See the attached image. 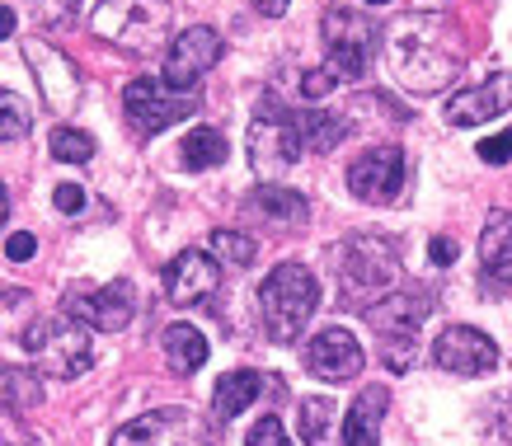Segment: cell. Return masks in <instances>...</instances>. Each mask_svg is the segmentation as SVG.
<instances>
[{"label":"cell","mask_w":512,"mask_h":446,"mask_svg":"<svg viewBox=\"0 0 512 446\" xmlns=\"http://www.w3.org/2000/svg\"><path fill=\"white\" fill-rule=\"evenodd\" d=\"M381 52H386V71L395 85H404V90H414V94H437L456 80L461 57H466V43H461L456 19L404 15L395 24H386Z\"/></svg>","instance_id":"6da1fadb"},{"label":"cell","mask_w":512,"mask_h":446,"mask_svg":"<svg viewBox=\"0 0 512 446\" xmlns=\"http://www.w3.org/2000/svg\"><path fill=\"white\" fill-rule=\"evenodd\" d=\"M339 282H343V301L367 315V310H376L381 301L395 296L400 254H395L386 235H348L339 245Z\"/></svg>","instance_id":"7a4b0ae2"},{"label":"cell","mask_w":512,"mask_h":446,"mask_svg":"<svg viewBox=\"0 0 512 446\" xmlns=\"http://www.w3.org/2000/svg\"><path fill=\"white\" fill-rule=\"evenodd\" d=\"M90 29L132 57H151L170 43V0H94Z\"/></svg>","instance_id":"3957f363"},{"label":"cell","mask_w":512,"mask_h":446,"mask_svg":"<svg viewBox=\"0 0 512 446\" xmlns=\"http://www.w3.org/2000/svg\"><path fill=\"white\" fill-rule=\"evenodd\" d=\"M315 306H320V282L306 263H278L259 287V310L278 343H296V334L311 324Z\"/></svg>","instance_id":"277c9868"},{"label":"cell","mask_w":512,"mask_h":446,"mask_svg":"<svg viewBox=\"0 0 512 446\" xmlns=\"http://www.w3.org/2000/svg\"><path fill=\"white\" fill-rule=\"evenodd\" d=\"M24 353L38 362V371L57 376V381H76L94 367V339L90 324H80L76 315H52V320H38L24 334Z\"/></svg>","instance_id":"5b68a950"},{"label":"cell","mask_w":512,"mask_h":446,"mask_svg":"<svg viewBox=\"0 0 512 446\" xmlns=\"http://www.w3.org/2000/svg\"><path fill=\"white\" fill-rule=\"evenodd\" d=\"M301 151H306V141H301V127H296V108L264 99L249 118V165H254V174L264 184H273L278 174H287L301 160Z\"/></svg>","instance_id":"8992f818"},{"label":"cell","mask_w":512,"mask_h":446,"mask_svg":"<svg viewBox=\"0 0 512 446\" xmlns=\"http://www.w3.org/2000/svg\"><path fill=\"white\" fill-rule=\"evenodd\" d=\"M433 306H437V296L428 292V287H404V292H395L376 310H367V320H372L376 334H381V357H386L390 371H409L414 348H419V329Z\"/></svg>","instance_id":"52a82bcc"},{"label":"cell","mask_w":512,"mask_h":446,"mask_svg":"<svg viewBox=\"0 0 512 446\" xmlns=\"http://www.w3.org/2000/svg\"><path fill=\"white\" fill-rule=\"evenodd\" d=\"M320 38H325V62H329V76L334 80H357L376 57V43H381V33H376L372 19H362L357 10H325L320 19Z\"/></svg>","instance_id":"ba28073f"},{"label":"cell","mask_w":512,"mask_h":446,"mask_svg":"<svg viewBox=\"0 0 512 446\" xmlns=\"http://www.w3.org/2000/svg\"><path fill=\"white\" fill-rule=\"evenodd\" d=\"M109 446H212V423L188 404H165L123 423Z\"/></svg>","instance_id":"9c48e42d"},{"label":"cell","mask_w":512,"mask_h":446,"mask_svg":"<svg viewBox=\"0 0 512 446\" xmlns=\"http://www.w3.org/2000/svg\"><path fill=\"white\" fill-rule=\"evenodd\" d=\"M404 188V151L395 141H381V146H367L348 165V193L357 202H372V207H386V202L400 198Z\"/></svg>","instance_id":"30bf717a"},{"label":"cell","mask_w":512,"mask_h":446,"mask_svg":"<svg viewBox=\"0 0 512 446\" xmlns=\"http://www.w3.org/2000/svg\"><path fill=\"white\" fill-rule=\"evenodd\" d=\"M217 57H221V33L207 29V24H198V29H184L170 43L160 76H165V85H170V90H184L188 94V90H198V80L217 66Z\"/></svg>","instance_id":"8fae6325"},{"label":"cell","mask_w":512,"mask_h":446,"mask_svg":"<svg viewBox=\"0 0 512 446\" xmlns=\"http://www.w3.org/2000/svg\"><path fill=\"white\" fill-rule=\"evenodd\" d=\"M123 104H127V123H132V132H137L141 141L165 132L170 123H184L188 113L198 108L193 99H174V94H165L160 80H132V85L123 90Z\"/></svg>","instance_id":"7c38bea8"},{"label":"cell","mask_w":512,"mask_h":446,"mask_svg":"<svg viewBox=\"0 0 512 446\" xmlns=\"http://www.w3.org/2000/svg\"><path fill=\"white\" fill-rule=\"evenodd\" d=\"M433 362L442 371H456V376H489L498 367V343L484 329L451 324L433 339Z\"/></svg>","instance_id":"4fadbf2b"},{"label":"cell","mask_w":512,"mask_h":446,"mask_svg":"<svg viewBox=\"0 0 512 446\" xmlns=\"http://www.w3.org/2000/svg\"><path fill=\"white\" fill-rule=\"evenodd\" d=\"M66 315H76L80 324H90V329H127L132 315H137V292L127 287V282H113V287H80V292L66 296Z\"/></svg>","instance_id":"5bb4252c"},{"label":"cell","mask_w":512,"mask_h":446,"mask_svg":"<svg viewBox=\"0 0 512 446\" xmlns=\"http://www.w3.org/2000/svg\"><path fill=\"white\" fill-rule=\"evenodd\" d=\"M301 362H306V371H311V376L339 385V381H353L367 357H362V343H357L348 329L329 324V329H320V334L301 348Z\"/></svg>","instance_id":"9a60e30c"},{"label":"cell","mask_w":512,"mask_h":446,"mask_svg":"<svg viewBox=\"0 0 512 446\" xmlns=\"http://www.w3.org/2000/svg\"><path fill=\"white\" fill-rule=\"evenodd\" d=\"M217 282H221V268L207 249H184L165 268V296H170L174 306H198L202 296L217 292Z\"/></svg>","instance_id":"2e32d148"},{"label":"cell","mask_w":512,"mask_h":446,"mask_svg":"<svg viewBox=\"0 0 512 446\" xmlns=\"http://www.w3.org/2000/svg\"><path fill=\"white\" fill-rule=\"evenodd\" d=\"M508 108H512V71H503V76H489L484 85H475V90L456 94L447 104V123L480 127V123H489V118H498V113H508Z\"/></svg>","instance_id":"e0dca14e"},{"label":"cell","mask_w":512,"mask_h":446,"mask_svg":"<svg viewBox=\"0 0 512 446\" xmlns=\"http://www.w3.org/2000/svg\"><path fill=\"white\" fill-rule=\"evenodd\" d=\"M24 52H29L33 62V76H38V85H43L47 104L52 108H71L80 99V76L71 71V62H66L57 47L47 43H24Z\"/></svg>","instance_id":"ac0fdd59"},{"label":"cell","mask_w":512,"mask_h":446,"mask_svg":"<svg viewBox=\"0 0 512 446\" xmlns=\"http://www.w3.org/2000/svg\"><path fill=\"white\" fill-rule=\"evenodd\" d=\"M386 385H367L362 395L353 400L348 418H343V442L348 446H376L381 442V418H386Z\"/></svg>","instance_id":"d6986e66"},{"label":"cell","mask_w":512,"mask_h":446,"mask_svg":"<svg viewBox=\"0 0 512 446\" xmlns=\"http://www.w3.org/2000/svg\"><path fill=\"white\" fill-rule=\"evenodd\" d=\"M480 263L489 282H498V287L512 282V216L508 212H489V221H484Z\"/></svg>","instance_id":"ffe728a7"},{"label":"cell","mask_w":512,"mask_h":446,"mask_svg":"<svg viewBox=\"0 0 512 446\" xmlns=\"http://www.w3.org/2000/svg\"><path fill=\"white\" fill-rule=\"evenodd\" d=\"M259 390H264V376L259 371H226L217 385H212V418L217 423H231V418H240L249 409V404L259 400Z\"/></svg>","instance_id":"44dd1931"},{"label":"cell","mask_w":512,"mask_h":446,"mask_svg":"<svg viewBox=\"0 0 512 446\" xmlns=\"http://www.w3.org/2000/svg\"><path fill=\"white\" fill-rule=\"evenodd\" d=\"M296 127H301L306 151H334L353 123L339 118V113H329V108H296Z\"/></svg>","instance_id":"7402d4cb"},{"label":"cell","mask_w":512,"mask_h":446,"mask_svg":"<svg viewBox=\"0 0 512 446\" xmlns=\"http://www.w3.org/2000/svg\"><path fill=\"white\" fill-rule=\"evenodd\" d=\"M165 357H170V367L179 371V376H193V371L207 362L202 329H193V324H170V329H165Z\"/></svg>","instance_id":"603a6c76"},{"label":"cell","mask_w":512,"mask_h":446,"mask_svg":"<svg viewBox=\"0 0 512 446\" xmlns=\"http://www.w3.org/2000/svg\"><path fill=\"white\" fill-rule=\"evenodd\" d=\"M179 155H184V170H217V165H226L231 146H226V137L217 127H193L179 141Z\"/></svg>","instance_id":"cb8c5ba5"},{"label":"cell","mask_w":512,"mask_h":446,"mask_svg":"<svg viewBox=\"0 0 512 446\" xmlns=\"http://www.w3.org/2000/svg\"><path fill=\"white\" fill-rule=\"evenodd\" d=\"M249 202H254L264 216H273V221H301V216L311 212V202L301 198V193H292V188H282V184H259L249 193Z\"/></svg>","instance_id":"d4e9b609"},{"label":"cell","mask_w":512,"mask_h":446,"mask_svg":"<svg viewBox=\"0 0 512 446\" xmlns=\"http://www.w3.org/2000/svg\"><path fill=\"white\" fill-rule=\"evenodd\" d=\"M301 442L334 446V400H325V395H306L301 400Z\"/></svg>","instance_id":"484cf974"},{"label":"cell","mask_w":512,"mask_h":446,"mask_svg":"<svg viewBox=\"0 0 512 446\" xmlns=\"http://www.w3.org/2000/svg\"><path fill=\"white\" fill-rule=\"evenodd\" d=\"M47 151L52 160H66V165H85L94 155V137L90 132H80V127H52V137H47Z\"/></svg>","instance_id":"4316f807"},{"label":"cell","mask_w":512,"mask_h":446,"mask_svg":"<svg viewBox=\"0 0 512 446\" xmlns=\"http://www.w3.org/2000/svg\"><path fill=\"white\" fill-rule=\"evenodd\" d=\"M212 254H221V259L235 263V268H249V263H254V240L240 231H217L212 235Z\"/></svg>","instance_id":"83f0119b"},{"label":"cell","mask_w":512,"mask_h":446,"mask_svg":"<svg viewBox=\"0 0 512 446\" xmlns=\"http://www.w3.org/2000/svg\"><path fill=\"white\" fill-rule=\"evenodd\" d=\"M0 113H5V141H24L29 137V108L15 90L0 94Z\"/></svg>","instance_id":"f1b7e54d"},{"label":"cell","mask_w":512,"mask_h":446,"mask_svg":"<svg viewBox=\"0 0 512 446\" xmlns=\"http://www.w3.org/2000/svg\"><path fill=\"white\" fill-rule=\"evenodd\" d=\"M245 446H292L287 442V428H282V418L278 414H264L254 428H249Z\"/></svg>","instance_id":"f546056e"},{"label":"cell","mask_w":512,"mask_h":446,"mask_svg":"<svg viewBox=\"0 0 512 446\" xmlns=\"http://www.w3.org/2000/svg\"><path fill=\"white\" fill-rule=\"evenodd\" d=\"M475 151H480L484 165H508L512 160V132H494V137H484Z\"/></svg>","instance_id":"4dcf8cb0"},{"label":"cell","mask_w":512,"mask_h":446,"mask_svg":"<svg viewBox=\"0 0 512 446\" xmlns=\"http://www.w3.org/2000/svg\"><path fill=\"white\" fill-rule=\"evenodd\" d=\"M52 202H57V212H66V216H80V212H85V193H80L76 184H62L57 193H52Z\"/></svg>","instance_id":"1f68e13d"},{"label":"cell","mask_w":512,"mask_h":446,"mask_svg":"<svg viewBox=\"0 0 512 446\" xmlns=\"http://www.w3.org/2000/svg\"><path fill=\"white\" fill-rule=\"evenodd\" d=\"M33 249H38V240H33L29 231H15L10 240H5V259L24 263V259H33Z\"/></svg>","instance_id":"d6a6232c"},{"label":"cell","mask_w":512,"mask_h":446,"mask_svg":"<svg viewBox=\"0 0 512 446\" xmlns=\"http://www.w3.org/2000/svg\"><path fill=\"white\" fill-rule=\"evenodd\" d=\"M329 90H334V76H329V71H311V76L301 80V94H306V99H325Z\"/></svg>","instance_id":"836d02e7"},{"label":"cell","mask_w":512,"mask_h":446,"mask_svg":"<svg viewBox=\"0 0 512 446\" xmlns=\"http://www.w3.org/2000/svg\"><path fill=\"white\" fill-rule=\"evenodd\" d=\"M428 259H433L437 268H451V263H456V240H451V235H437L433 245H428Z\"/></svg>","instance_id":"e575fe53"},{"label":"cell","mask_w":512,"mask_h":446,"mask_svg":"<svg viewBox=\"0 0 512 446\" xmlns=\"http://www.w3.org/2000/svg\"><path fill=\"white\" fill-rule=\"evenodd\" d=\"M287 5H292V0H254V10H259V15H268V19H278Z\"/></svg>","instance_id":"d590c367"},{"label":"cell","mask_w":512,"mask_h":446,"mask_svg":"<svg viewBox=\"0 0 512 446\" xmlns=\"http://www.w3.org/2000/svg\"><path fill=\"white\" fill-rule=\"evenodd\" d=\"M367 5H386V0H367Z\"/></svg>","instance_id":"8d00e7d4"}]
</instances>
